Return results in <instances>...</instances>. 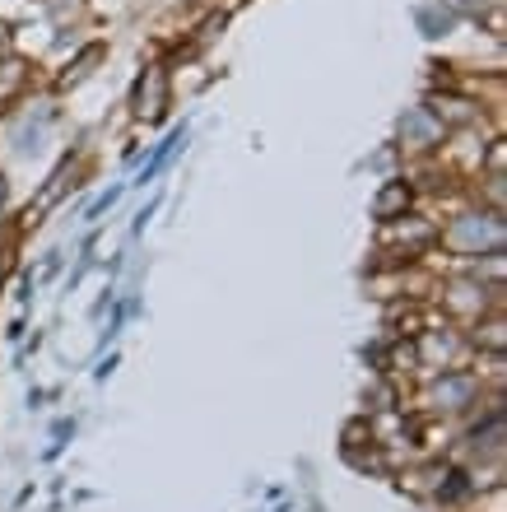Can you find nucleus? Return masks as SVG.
Segmentation results:
<instances>
[{
  "mask_svg": "<svg viewBox=\"0 0 507 512\" xmlns=\"http://www.w3.org/2000/svg\"><path fill=\"white\" fill-rule=\"evenodd\" d=\"M438 243L447 247L452 256L461 261H484V256L503 252L507 243V229H503V215L498 210H461L452 215L447 224H438Z\"/></svg>",
  "mask_w": 507,
  "mask_h": 512,
  "instance_id": "1",
  "label": "nucleus"
},
{
  "mask_svg": "<svg viewBox=\"0 0 507 512\" xmlns=\"http://www.w3.org/2000/svg\"><path fill=\"white\" fill-rule=\"evenodd\" d=\"M438 247V224L428 215H401V219H387L382 224V256H391V261H419L424 252H433Z\"/></svg>",
  "mask_w": 507,
  "mask_h": 512,
  "instance_id": "2",
  "label": "nucleus"
},
{
  "mask_svg": "<svg viewBox=\"0 0 507 512\" xmlns=\"http://www.w3.org/2000/svg\"><path fill=\"white\" fill-rule=\"evenodd\" d=\"M131 108L140 122H163L168 117V108H173V75H168V66H145V75H140L131 94Z\"/></svg>",
  "mask_w": 507,
  "mask_h": 512,
  "instance_id": "3",
  "label": "nucleus"
},
{
  "mask_svg": "<svg viewBox=\"0 0 507 512\" xmlns=\"http://www.w3.org/2000/svg\"><path fill=\"white\" fill-rule=\"evenodd\" d=\"M28 89H33V61L19 52H5L0 56V117H10L28 98Z\"/></svg>",
  "mask_w": 507,
  "mask_h": 512,
  "instance_id": "4",
  "label": "nucleus"
},
{
  "mask_svg": "<svg viewBox=\"0 0 507 512\" xmlns=\"http://www.w3.org/2000/svg\"><path fill=\"white\" fill-rule=\"evenodd\" d=\"M447 140V126L433 117L428 108H410L401 117V149H414V154H424V149H438Z\"/></svg>",
  "mask_w": 507,
  "mask_h": 512,
  "instance_id": "5",
  "label": "nucleus"
},
{
  "mask_svg": "<svg viewBox=\"0 0 507 512\" xmlns=\"http://www.w3.org/2000/svg\"><path fill=\"white\" fill-rule=\"evenodd\" d=\"M42 19H47V28H56V33H70V28L84 24V14H89V0H38Z\"/></svg>",
  "mask_w": 507,
  "mask_h": 512,
  "instance_id": "6",
  "label": "nucleus"
},
{
  "mask_svg": "<svg viewBox=\"0 0 507 512\" xmlns=\"http://www.w3.org/2000/svg\"><path fill=\"white\" fill-rule=\"evenodd\" d=\"M410 205H414V187L405 182V177H396V182H387V187H382V196H377V205H373V215L387 224V219L410 215Z\"/></svg>",
  "mask_w": 507,
  "mask_h": 512,
  "instance_id": "7",
  "label": "nucleus"
},
{
  "mask_svg": "<svg viewBox=\"0 0 507 512\" xmlns=\"http://www.w3.org/2000/svg\"><path fill=\"white\" fill-rule=\"evenodd\" d=\"M103 42H89V47H84V52L80 56H75V61H66V75H61V89H66V84H70V89H75V84H84V80H89V75H94V70L98 66H103Z\"/></svg>",
  "mask_w": 507,
  "mask_h": 512,
  "instance_id": "8",
  "label": "nucleus"
},
{
  "mask_svg": "<svg viewBox=\"0 0 507 512\" xmlns=\"http://www.w3.org/2000/svg\"><path fill=\"white\" fill-rule=\"evenodd\" d=\"M456 24V14L447 10V5H419V28H424L428 38H447V28Z\"/></svg>",
  "mask_w": 507,
  "mask_h": 512,
  "instance_id": "9",
  "label": "nucleus"
},
{
  "mask_svg": "<svg viewBox=\"0 0 507 512\" xmlns=\"http://www.w3.org/2000/svg\"><path fill=\"white\" fill-rule=\"evenodd\" d=\"M0 47H5V38H0Z\"/></svg>",
  "mask_w": 507,
  "mask_h": 512,
  "instance_id": "10",
  "label": "nucleus"
}]
</instances>
